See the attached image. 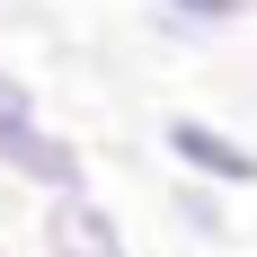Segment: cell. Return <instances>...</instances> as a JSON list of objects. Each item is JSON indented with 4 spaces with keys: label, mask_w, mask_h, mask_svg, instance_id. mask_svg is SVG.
I'll list each match as a JSON object with an SVG mask.
<instances>
[{
    "label": "cell",
    "mask_w": 257,
    "mask_h": 257,
    "mask_svg": "<svg viewBox=\"0 0 257 257\" xmlns=\"http://www.w3.org/2000/svg\"><path fill=\"white\" fill-rule=\"evenodd\" d=\"M151 133H160V151H169L178 178H204V186H222V195H248V186H257V142H248L239 124H222V115L169 106Z\"/></svg>",
    "instance_id": "6da1fadb"
},
{
    "label": "cell",
    "mask_w": 257,
    "mask_h": 257,
    "mask_svg": "<svg viewBox=\"0 0 257 257\" xmlns=\"http://www.w3.org/2000/svg\"><path fill=\"white\" fill-rule=\"evenodd\" d=\"M36 239H45V257H142L133 231L115 222V204H98V186L53 195V204L36 213Z\"/></svg>",
    "instance_id": "7a4b0ae2"
},
{
    "label": "cell",
    "mask_w": 257,
    "mask_h": 257,
    "mask_svg": "<svg viewBox=\"0 0 257 257\" xmlns=\"http://www.w3.org/2000/svg\"><path fill=\"white\" fill-rule=\"evenodd\" d=\"M142 9H151V36L160 45H222V36H231V27H248L257 18V0H142Z\"/></svg>",
    "instance_id": "3957f363"
},
{
    "label": "cell",
    "mask_w": 257,
    "mask_h": 257,
    "mask_svg": "<svg viewBox=\"0 0 257 257\" xmlns=\"http://www.w3.org/2000/svg\"><path fill=\"white\" fill-rule=\"evenodd\" d=\"M160 213H169V231L178 239H195V248H231V195L222 186H204V178H169L160 186Z\"/></svg>",
    "instance_id": "277c9868"
},
{
    "label": "cell",
    "mask_w": 257,
    "mask_h": 257,
    "mask_svg": "<svg viewBox=\"0 0 257 257\" xmlns=\"http://www.w3.org/2000/svg\"><path fill=\"white\" fill-rule=\"evenodd\" d=\"M27 124H45V98H36V80H27L18 62H0V151H9Z\"/></svg>",
    "instance_id": "5b68a950"
},
{
    "label": "cell",
    "mask_w": 257,
    "mask_h": 257,
    "mask_svg": "<svg viewBox=\"0 0 257 257\" xmlns=\"http://www.w3.org/2000/svg\"><path fill=\"white\" fill-rule=\"evenodd\" d=\"M0 18H9V9H0Z\"/></svg>",
    "instance_id": "8992f818"
}]
</instances>
